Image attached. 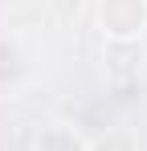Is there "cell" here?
Wrapping results in <instances>:
<instances>
[{
    "label": "cell",
    "mask_w": 147,
    "mask_h": 151,
    "mask_svg": "<svg viewBox=\"0 0 147 151\" xmlns=\"http://www.w3.org/2000/svg\"><path fill=\"white\" fill-rule=\"evenodd\" d=\"M98 33L106 45H139L147 33V0H98Z\"/></svg>",
    "instance_id": "obj_1"
},
{
    "label": "cell",
    "mask_w": 147,
    "mask_h": 151,
    "mask_svg": "<svg viewBox=\"0 0 147 151\" xmlns=\"http://www.w3.org/2000/svg\"><path fill=\"white\" fill-rule=\"evenodd\" d=\"M29 151H90V139H86L74 123L53 119V123H45L37 135H33V147Z\"/></svg>",
    "instance_id": "obj_2"
},
{
    "label": "cell",
    "mask_w": 147,
    "mask_h": 151,
    "mask_svg": "<svg viewBox=\"0 0 147 151\" xmlns=\"http://www.w3.org/2000/svg\"><path fill=\"white\" fill-rule=\"evenodd\" d=\"M90 151H139V143H135V135H131V131L110 127V131H102L94 143H90Z\"/></svg>",
    "instance_id": "obj_3"
}]
</instances>
